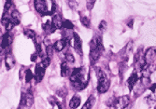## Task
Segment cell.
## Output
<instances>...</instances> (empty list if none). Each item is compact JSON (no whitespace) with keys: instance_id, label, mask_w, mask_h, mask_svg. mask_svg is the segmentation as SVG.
Instances as JSON below:
<instances>
[{"instance_id":"cell-19","label":"cell","mask_w":156,"mask_h":109,"mask_svg":"<svg viewBox=\"0 0 156 109\" xmlns=\"http://www.w3.org/2000/svg\"><path fill=\"white\" fill-rule=\"evenodd\" d=\"M10 22H11V16H9V14H8V12H4L2 19H1V23L6 26Z\"/></svg>"},{"instance_id":"cell-17","label":"cell","mask_w":156,"mask_h":109,"mask_svg":"<svg viewBox=\"0 0 156 109\" xmlns=\"http://www.w3.org/2000/svg\"><path fill=\"white\" fill-rule=\"evenodd\" d=\"M51 22H52V24L55 26V28H56V29H61L62 27H63V22H62V19L60 18L59 15H55V16H53Z\"/></svg>"},{"instance_id":"cell-24","label":"cell","mask_w":156,"mask_h":109,"mask_svg":"<svg viewBox=\"0 0 156 109\" xmlns=\"http://www.w3.org/2000/svg\"><path fill=\"white\" fill-rule=\"evenodd\" d=\"M63 27L64 28H66V29H73L74 28V24L70 22V21H68V20H66V21H64L63 22Z\"/></svg>"},{"instance_id":"cell-7","label":"cell","mask_w":156,"mask_h":109,"mask_svg":"<svg viewBox=\"0 0 156 109\" xmlns=\"http://www.w3.org/2000/svg\"><path fill=\"white\" fill-rule=\"evenodd\" d=\"M109 85H110V83H109V80L108 78L98 81L97 91L99 93H105V92H107L108 90L109 89Z\"/></svg>"},{"instance_id":"cell-9","label":"cell","mask_w":156,"mask_h":109,"mask_svg":"<svg viewBox=\"0 0 156 109\" xmlns=\"http://www.w3.org/2000/svg\"><path fill=\"white\" fill-rule=\"evenodd\" d=\"M73 37H74V48H75V50L77 51V53H79L80 56H82V41L80 37L79 36L78 34H74L73 35Z\"/></svg>"},{"instance_id":"cell-33","label":"cell","mask_w":156,"mask_h":109,"mask_svg":"<svg viewBox=\"0 0 156 109\" xmlns=\"http://www.w3.org/2000/svg\"><path fill=\"white\" fill-rule=\"evenodd\" d=\"M94 2H95V0H88V4H87V6H88V9H91L93 8Z\"/></svg>"},{"instance_id":"cell-20","label":"cell","mask_w":156,"mask_h":109,"mask_svg":"<svg viewBox=\"0 0 156 109\" xmlns=\"http://www.w3.org/2000/svg\"><path fill=\"white\" fill-rule=\"evenodd\" d=\"M80 22L82 23L83 26H85L86 28H90L91 27V21L88 17H85V16H81L80 17Z\"/></svg>"},{"instance_id":"cell-26","label":"cell","mask_w":156,"mask_h":109,"mask_svg":"<svg viewBox=\"0 0 156 109\" xmlns=\"http://www.w3.org/2000/svg\"><path fill=\"white\" fill-rule=\"evenodd\" d=\"M66 60L67 63H73L75 62L74 56H73L70 52H66Z\"/></svg>"},{"instance_id":"cell-11","label":"cell","mask_w":156,"mask_h":109,"mask_svg":"<svg viewBox=\"0 0 156 109\" xmlns=\"http://www.w3.org/2000/svg\"><path fill=\"white\" fill-rule=\"evenodd\" d=\"M68 43V41L66 39V38H63V39H60V40H57L54 44H53V49H55L56 51H62L66 44Z\"/></svg>"},{"instance_id":"cell-27","label":"cell","mask_w":156,"mask_h":109,"mask_svg":"<svg viewBox=\"0 0 156 109\" xmlns=\"http://www.w3.org/2000/svg\"><path fill=\"white\" fill-rule=\"evenodd\" d=\"M68 6L71 9L75 10L78 9V2L76 0H68Z\"/></svg>"},{"instance_id":"cell-1","label":"cell","mask_w":156,"mask_h":109,"mask_svg":"<svg viewBox=\"0 0 156 109\" xmlns=\"http://www.w3.org/2000/svg\"><path fill=\"white\" fill-rule=\"evenodd\" d=\"M83 77H84L83 68H81V67L75 68L71 73V76H70V81H71L72 83L79 82V81H83Z\"/></svg>"},{"instance_id":"cell-14","label":"cell","mask_w":156,"mask_h":109,"mask_svg":"<svg viewBox=\"0 0 156 109\" xmlns=\"http://www.w3.org/2000/svg\"><path fill=\"white\" fill-rule=\"evenodd\" d=\"M137 80H138V77H137V75L136 73H133L131 75V77L128 78V81H127V84H128V88L130 90H133V88L136 86V82H137Z\"/></svg>"},{"instance_id":"cell-2","label":"cell","mask_w":156,"mask_h":109,"mask_svg":"<svg viewBox=\"0 0 156 109\" xmlns=\"http://www.w3.org/2000/svg\"><path fill=\"white\" fill-rule=\"evenodd\" d=\"M101 50L98 49L95 43L92 40L91 42V50H90V60H91V63H94L101 55Z\"/></svg>"},{"instance_id":"cell-35","label":"cell","mask_w":156,"mask_h":109,"mask_svg":"<svg viewBox=\"0 0 156 109\" xmlns=\"http://www.w3.org/2000/svg\"><path fill=\"white\" fill-rule=\"evenodd\" d=\"M151 90L152 91L153 95L155 96V99H156V84H153V85L151 87Z\"/></svg>"},{"instance_id":"cell-23","label":"cell","mask_w":156,"mask_h":109,"mask_svg":"<svg viewBox=\"0 0 156 109\" xmlns=\"http://www.w3.org/2000/svg\"><path fill=\"white\" fill-rule=\"evenodd\" d=\"M93 104H94V97H90L88 99V101L84 104V105L82 106L81 109H92Z\"/></svg>"},{"instance_id":"cell-10","label":"cell","mask_w":156,"mask_h":109,"mask_svg":"<svg viewBox=\"0 0 156 109\" xmlns=\"http://www.w3.org/2000/svg\"><path fill=\"white\" fill-rule=\"evenodd\" d=\"M13 37L9 33H6L3 37H2V41H1V48L2 49H6L8 48L11 43H12Z\"/></svg>"},{"instance_id":"cell-21","label":"cell","mask_w":156,"mask_h":109,"mask_svg":"<svg viewBox=\"0 0 156 109\" xmlns=\"http://www.w3.org/2000/svg\"><path fill=\"white\" fill-rule=\"evenodd\" d=\"M24 77H25V81H26V82H30V81L34 78V75H33V73H32V71L30 69H27L25 71Z\"/></svg>"},{"instance_id":"cell-16","label":"cell","mask_w":156,"mask_h":109,"mask_svg":"<svg viewBox=\"0 0 156 109\" xmlns=\"http://www.w3.org/2000/svg\"><path fill=\"white\" fill-rule=\"evenodd\" d=\"M43 29H44V31L47 33V34H51V33H53L55 30H56V28H55V26L52 24V22H51L50 21H47L44 24H43Z\"/></svg>"},{"instance_id":"cell-18","label":"cell","mask_w":156,"mask_h":109,"mask_svg":"<svg viewBox=\"0 0 156 109\" xmlns=\"http://www.w3.org/2000/svg\"><path fill=\"white\" fill-rule=\"evenodd\" d=\"M69 73V68L67 65V63H62L61 64V76L66 77Z\"/></svg>"},{"instance_id":"cell-30","label":"cell","mask_w":156,"mask_h":109,"mask_svg":"<svg viewBox=\"0 0 156 109\" xmlns=\"http://www.w3.org/2000/svg\"><path fill=\"white\" fill-rule=\"evenodd\" d=\"M107 29V22L105 21H102L100 22V24H99V30L101 31H105Z\"/></svg>"},{"instance_id":"cell-36","label":"cell","mask_w":156,"mask_h":109,"mask_svg":"<svg viewBox=\"0 0 156 109\" xmlns=\"http://www.w3.org/2000/svg\"><path fill=\"white\" fill-rule=\"evenodd\" d=\"M57 106H58L59 109H66L65 105H64L63 104H61V103H58V104H57Z\"/></svg>"},{"instance_id":"cell-37","label":"cell","mask_w":156,"mask_h":109,"mask_svg":"<svg viewBox=\"0 0 156 109\" xmlns=\"http://www.w3.org/2000/svg\"><path fill=\"white\" fill-rule=\"evenodd\" d=\"M124 109H132V107H131V106H129V104H128V105H127Z\"/></svg>"},{"instance_id":"cell-25","label":"cell","mask_w":156,"mask_h":109,"mask_svg":"<svg viewBox=\"0 0 156 109\" xmlns=\"http://www.w3.org/2000/svg\"><path fill=\"white\" fill-rule=\"evenodd\" d=\"M56 93H57L58 96H60L62 98H65L66 96V94H67V90H66V88H62V89H59Z\"/></svg>"},{"instance_id":"cell-31","label":"cell","mask_w":156,"mask_h":109,"mask_svg":"<svg viewBox=\"0 0 156 109\" xmlns=\"http://www.w3.org/2000/svg\"><path fill=\"white\" fill-rule=\"evenodd\" d=\"M14 26H15V24H14L12 22H9V23L6 25V30H7V31H10Z\"/></svg>"},{"instance_id":"cell-3","label":"cell","mask_w":156,"mask_h":109,"mask_svg":"<svg viewBox=\"0 0 156 109\" xmlns=\"http://www.w3.org/2000/svg\"><path fill=\"white\" fill-rule=\"evenodd\" d=\"M130 103V98L127 96V95H124V96H122L120 98H118L117 100H115V103L113 104L115 109H124L127 105Z\"/></svg>"},{"instance_id":"cell-32","label":"cell","mask_w":156,"mask_h":109,"mask_svg":"<svg viewBox=\"0 0 156 109\" xmlns=\"http://www.w3.org/2000/svg\"><path fill=\"white\" fill-rule=\"evenodd\" d=\"M49 102L51 103V105H57V104H58L57 100H56L54 97H50V98H49Z\"/></svg>"},{"instance_id":"cell-4","label":"cell","mask_w":156,"mask_h":109,"mask_svg":"<svg viewBox=\"0 0 156 109\" xmlns=\"http://www.w3.org/2000/svg\"><path fill=\"white\" fill-rule=\"evenodd\" d=\"M35 8L36 10L41 15H47L49 12L47 11V4L45 0H35Z\"/></svg>"},{"instance_id":"cell-15","label":"cell","mask_w":156,"mask_h":109,"mask_svg":"<svg viewBox=\"0 0 156 109\" xmlns=\"http://www.w3.org/2000/svg\"><path fill=\"white\" fill-rule=\"evenodd\" d=\"M11 22L17 25L21 22V14H20V12L18 10H13L11 12Z\"/></svg>"},{"instance_id":"cell-6","label":"cell","mask_w":156,"mask_h":109,"mask_svg":"<svg viewBox=\"0 0 156 109\" xmlns=\"http://www.w3.org/2000/svg\"><path fill=\"white\" fill-rule=\"evenodd\" d=\"M45 69L46 68L42 65L41 63L37 64L36 66V73H35V78H36V81L38 83L40 82V81L42 80V78H43L44 75H45Z\"/></svg>"},{"instance_id":"cell-34","label":"cell","mask_w":156,"mask_h":109,"mask_svg":"<svg viewBox=\"0 0 156 109\" xmlns=\"http://www.w3.org/2000/svg\"><path fill=\"white\" fill-rule=\"evenodd\" d=\"M37 57H39V54H38L37 52H35V53L33 54V55L31 56V61H32V62H35V61L37 60Z\"/></svg>"},{"instance_id":"cell-22","label":"cell","mask_w":156,"mask_h":109,"mask_svg":"<svg viewBox=\"0 0 156 109\" xmlns=\"http://www.w3.org/2000/svg\"><path fill=\"white\" fill-rule=\"evenodd\" d=\"M24 35H25L27 37H29L30 39H32V40H35V38L37 37V35H36L35 31L30 30V29L25 30V31H24Z\"/></svg>"},{"instance_id":"cell-12","label":"cell","mask_w":156,"mask_h":109,"mask_svg":"<svg viewBox=\"0 0 156 109\" xmlns=\"http://www.w3.org/2000/svg\"><path fill=\"white\" fill-rule=\"evenodd\" d=\"M5 63L8 69H11V68L15 65V59H14L11 53H7V55L5 57Z\"/></svg>"},{"instance_id":"cell-8","label":"cell","mask_w":156,"mask_h":109,"mask_svg":"<svg viewBox=\"0 0 156 109\" xmlns=\"http://www.w3.org/2000/svg\"><path fill=\"white\" fill-rule=\"evenodd\" d=\"M34 104V95L31 90H27L24 93V106L26 108H30Z\"/></svg>"},{"instance_id":"cell-13","label":"cell","mask_w":156,"mask_h":109,"mask_svg":"<svg viewBox=\"0 0 156 109\" xmlns=\"http://www.w3.org/2000/svg\"><path fill=\"white\" fill-rule=\"evenodd\" d=\"M80 97L79 96V95H74V96L71 98V100H70V103H69V107L71 109H76L77 107L80 106Z\"/></svg>"},{"instance_id":"cell-29","label":"cell","mask_w":156,"mask_h":109,"mask_svg":"<svg viewBox=\"0 0 156 109\" xmlns=\"http://www.w3.org/2000/svg\"><path fill=\"white\" fill-rule=\"evenodd\" d=\"M12 6V0H6L5 7H4V12H8V10L11 8Z\"/></svg>"},{"instance_id":"cell-28","label":"cell","mask_w":156,"mask_h":109,"mask_svg":"<svg viewBox=\"0 0 156 109\" xmlns=\"http://www.w3.org/2000/svg\"><path fill=\"white\" fill-rule=\"evenodd\" d=\"M42 65H43L45 68L46 67H48L49 65H50V63H51V58L49 57V56H46V57H44L43 59H42V61H41V63H40Z\"/></svg>"},{"instance_id":"cell-5","label":"cell","mask_w":156,"mask_h":109,"mask_svg":"<svg viewBox=\"0 0 156 109\" xmlns=\"http://www.w3.org/2000/svg\"><path fill=\"white\" fill-rule=\"evenodd\" d=\"M155 58H156V48L154 47L149 48L144 54V60H145L146 64L150 65L154 61Z\"/></svg>"}]
</instances>
